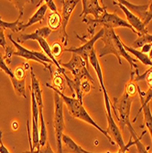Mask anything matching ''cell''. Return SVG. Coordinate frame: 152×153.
<instances>
[{
  "mask_svg": "<svg viewBox=\"0 0 152 153\" xmlns=\"http://www.w3.org/2000/svg\"><path fill=\"white\" fill-rule=\"evenodd\" d=\"M101 40L104 42V47L99 51V57H105L106 55L113 54L117 58L118 63L121 65L122 61L121 58H124L127 60L131 67L132 72L135 70H137L136 65V60L133 58L131 55L125 50L123 46V41L121 40L120 37L116 33V31L112 29H105V32L103 37L101 38Z\"/></svg>",
  "mask_w": 152,
  "mask_h": 153,
  "instance_id": "obj_1",
  "label": "cell"
},
{
  "mask_svg": "<svg viewBox=\"0 0 152 153\" xmlns=\"http://www.w3.org/2000/svg\"><path fill=\"white\" fill-rule=\"evenodd\" d=\"M46 85L48 87H50V89H52L53 92L57 93L61 96V98L62 99L63 103L65 104V105H66V107H67V109L69 111V113L71 114L72 117H73L74 118L80 119L81 121H84V122L91 125L92 127H93L95 129H97L98 131H100L103 135H105L106 137V138L109 140L110 144H111V145H116V143L114 142V140L111 138V137L108 135L107 131L105 130L104 128H102L99 126V125L93 119V117L89 115V113L87 112V110L84 106V104L80 103L78 101V99L75 98V97L68 96V95L64 94L62 92H61L57 88H55L52 85H50V83H46Z\"/></svg>",
  "mask_w": 152,
  "mask_h": 153,
  "instance_id": "obj_2",
  "label": "cell"
},
{
  "mask_svg": "<svg viewBox=\"0 0 152 153\" xmlns=\"http://www.w3.org/2000/svg\"><path fill=\"white\" fill-rule=\"evenodd\" d=\"M133 100V96H130L127 92H124L121 97L114 98V102L111 101V109H113L118 120L121 130H124V128L128 127V129L131 134V137L134 140H136L139 137H137L136 131L134 130L130 121V110Z\"/></svg>",
  "mask_w": 152,
  "mask_h": 153,
  "instance_id": "obj_3",
  "label": "cell"
},
{
  "mask_svg": "<svg viewBox=\"0 0 152 153\" xmlns=\"http://www.w3.org/2000/svg\"><path fill=\"white\" fill-rule=\"evenodd\" d=\"M82 22H85L88 26L87 30H88V36L90 37V39L93 35L94 30L96 29L97 26H103L104 29H112V30L116 29V27H128V29L131 30L133 33L136 34V31L132 29V27L128 24V22L118 17L116 12L109 13L106 10L100 19H94L87 17L85 19H82Z\"/></svg>",
  "mask_w": 152,
  "mask_h": 153,
  "instance_id": "obj_4",
  "label": "cell"
},
{
  "mask_svg": "<svg viewBox=\"0 0 152 153\" xmlns=\"http://www.w3.org/2000/svg\"><path fill=\"white\" fill-rule=\"evenodd\" d=\"M63 101L61 96L54 92V117H53V128L55 131V138L57 143L58 153H63L62 149V136L64 135L65 123L63 115Z\"/></svg>",
  "mask_w": 152,
  "mask_h": 153,
  "instance_id": "obj_5",
  "label": "cell"
},
{
  "mask_svg": "<svg viewBox=\"0 0 152 153\" xmlns=\"http://www.w3.org/2000/svg\"><path fill=\"white\" fill-rule=\"evenodd\" d=\"M61 66L62 68H64L65 70H68L69 72H71V74L73 76V79H79V80H82V79H88L90 82H92V85L94 83V80L92 77V75L89 74L88 71V66L86 64V62L84 61V59L81 58L79 55L73 53L71 60L68 62H62L61 61H59Z\"/></svg>",
  "mask_w": 152,
  "mask_h": 153,
  "instance_id": "obj_6",
  "label": "cell"
},
{
  "mask_svg": "<svg viewBox=\"0 0 152 153\" xmlns=\"http://www.w3.org/2000/svg\"><path fill=\"white\" fill-rule=\"evenodd\" d=\"M104 93V98H105V106L106 111V118H107V133L111 137L116 144L118 145L119 149H124L126 147V143L124 141V138L122 136V132L119 127L116 125V121L113 118L112 115V109H111V100H110L107 91H103Z\"/></svg>",
  "mask_w": 152,
  "mask_h": 153,
  "instance_id": "obj_7",
  "label": "cell"
},
{
  "mask_svg": "<svg viewBox=\"0 0 152 153\" xmlns=\"http://www.w3.org/2000/svg\"><path fill=\"white\" fill-rule=\"evenodd\" d=\"M79 2L80 1H78V0H62V24L60 27V38L63 47H66L68 45V40H69L66 27L68 26L69 20L71 19V16L75 7L78 5Z\"/></svg>",
  "mask_w": 152,
  "mask_h": 153,
  "instance_id": "obj_8",
  "label": "cell"
},
{
  "mask_svg": "<svg viewBox=\"0 0 152 153\" xmlns=\"http://www.w3.org/2000/svg\"><path fill=\"white\" fill-rule=\"evenodd\" d=\"M105 32V29H101L97 33H96L93 37L89 39V40L85 41L80 47H71V48H64L63 52H72L74 54H77L81 58L84 59V61L86 62L87 66L89 65V56L91 52L94 50V44L98 39H101Z\"/></svg>",
  "mask_w": 152,
  "mask_h": 153,
  "instance_id": "obj_9",
  "label": "cell"
},
{
  "mask_svg": "<svg viewBox=\"0 0 152 153\" xmlns=\"http://www.w3.org/2000/svg\"><path fill=\"white\" fill-rule=\"evenodd\" d=\"M81 2L82 4V11L80 14L81 18L85 19L88 15H92L93 17V19H98L107 10L103 1H98V0H82Z\"/></svg>",
  "mask_w": 152,
  "mask_h": 153,
  "instance_id": "obj_10",
  "label": "cell"
},
{
  "mask_svg": "<svg viewBox=\"0 0 152 153\" xmlns=\"http://www.w3.org/2000/svg\"><path fill=\"white\" fill-rule=\"evenodd\" d=\"M113 4L115 6H117V7H119L121 8V10L124 12V14H125V16L127 18V21L132 27V29L136 31L137 36L139 37L141 35H145V34L148 33L147 27L144 25L143 21H141L136 16H135L134 14H132L127 7H125L123 5L119 4L117 1H114Z\"/></svg>",
  "mask_w": 152,
  "mask_h": 153,
  "instance_id": "obj_11",
  "label": "cell"
},
{
  "mask_svg": "<svg viewBox=\"0 0 152 153\" xmlns=\"http://www.w3.org/2000/svg\"><path fill=\"white\" fill-rule=\"evenodd\" d=\"M7 38L9 39V40L12 42L13 46H15V48L17 49V51H15V52H14L13 56H19V57L27 60V61H34V62H36L38 63H40L41 65H43L45 68H48V69H50V64L44 63V62H42L39 61L37 58V56H36V55H37V51L27 50L25 47L21 46L19 43H18L17 41L12 38V34H8L7 35Z\"/></svg>",
  "mask_w": 152,
  "mask_h": 153,
  "instance_id": "obj_12",
  "label": "cell"
},
{
  "mask_svg": "<svg viewBox=\"0 0 152 153\" xmlns=\"http://www.w3.org/2000/svg\"><path fill=\"white\" fill-rule=\"evenodd\" d=\"M119 4L123 5L125 7H127L132 14L136 16L143 23H145L147 17H148V4L146 5H135L130 3L127 0H119L117 1ZM145 25V24H144Z\"/></svg>",
  "mask_w": 152,
  "mask_h": 153,
  "instance_id": "obj_13",
  "label": "cell"
},
{
  "mask_svg": "<svg viewBox=\"0 0 152 153\" xmlns=\"http://www.w3.org/2000/svg\"><path fill=\"white\" fill-rule=\"evenodd\" d=\"M52 30L50 29L49 27H42L37 29L33 33H29V34H21L19 38H17V42L18 43H23L25 41L27 40H37L39 38L42 39H47L49 36L51 34Z\"/></svg>",
  "mask_w": 152,
  "mask_h": 153,
  "instance_id": "obj_14",
  "label": "cell"
},
{
  "mask_svg": "<svg viewBox=\"0 0 152 153\" xmlns=\"http://www.w3.org/2000/svg\"><path fill=\"white\" fill-rule=\"evenodd\" d=\"M89 64L92 66V68L93 69V71L95 72L96 75H97L98 78V82L100 83V86H101V91H105L106 90L105 86V82H104V74H103V70H102V67L100 64V62L98 60V56L96 54L95 50H93L90 56H89Z\"/></svg>",
  "mask_w": 152,
  "mask_h": 153,
  "instance_id": "obj_15",
  "label": "cell"
},
{
  "mask_svg": "<svg viewBox=\"0 0 152 153\" xmlns=\"http://www.w3.org/2000/svg\"><path fill=\"white\" fill-rule=\"evenodd\" d=\"M30 76H31V85H30V91L33 93L35 99L39 107H43V99H42V89H41L39 81L36 77L33 69L30 67Z\"/></svg>",
  "mask_w": 152,
  "mask_h": 153,
  "instance_id": "obj_16",
  "label": "cell"
},
{
  "mask_svg": "<svg viewBox=\"0 0 152 153\" xmlns=\"http://www.w3.org/2000/svg\"><path fill=\"white\" fill-rule=\"evenodd\" d=\"M47 10H48L47 5L45 3L41 4L40 7L36 10V12L30 18L29 21H27L26 24L23 25V30H26L27 27H30V26L38 23V22H41V21H42L43 19H44V17H45V14H46Z\"/></svg>",
  "mask_w": 152,
  "mask_h": 153,
  "instance_id": "obj_17",
  "label": "cell"
},
{
  "mask_svg": "<svg viewBox=\"0 0 152 153\" xmlns=\"http://www.w3.org/2000/svg\"><path fill=\"white\" fill-rule=\"evenodd\" d=\"M141 110H142V112H143V117H144V124H145V126H146L148 131L149 132L150 137H152V113H151V110H150L149 104L141 105L139 113H137L136 117L134 119V122L136 121L137 117H139V115L141 113Z\"/></svg>",
  "mask_w": 152,
  "mask_h": 153,
  "instance_id": "obj_18",
  "label": "cell"
},
{
  "mask_svg": "<svg viewBox=\"0 0 152 153\" xmlns=\"http://www.w3.org/2000/svg\"><path fill=\"white\" fill-rule=\"evenodd\" d=\"M24 11L19 12V15L18 17V19L14 22H7L2 20V19L0 18V27H2L4 30H10L12 32H19L23 30V25L24 23L20 21L22 16H23Z\"/></svg>",
  "mask_w": 152,
  "mask_h": 153,
  "instance_id": "obj_19",
  "label": "cell"
},
{
  "mask_svg": "<svg viewBox=\"0 0 152 153\" xmlns=\"http://www.w3.org/2000/svg\"><path fill=\"white\" fill-rule=\"evenodd\" d=\"M62 144H64L65 149H63V151H66L68 153H85V149L81 146H79L71 137L68 135L62 136Z\"/></svg>",
  "mask_w": 152,
  "mask_h": 153,
  "instance_id": "obj_20",
  "label": "cell"
},
{
  "mask_svg": "<svg viewBox=\"0 0 152 153\" xmlns=\"http://www.w3.org/2000/svg\"><path fill=\"white\" fill-rule=\"evenodd\" d=\"M123 46H124L125 50H126L129 54H132L133 56L136 57V60L140 61V62H141L144 65H146V66L152 67V61L149 59V57H148V54H144V53H142V52H141L140 51H139V50H136V49H134V48H132V47H130V46H127L124 42H123Z\"/></svg>",
  "mask_w": 152,
  "mask_h": 153,
  "instance_id": "obj_21",
  "label": "cell"
},
{
  "mask_svg": "<svg viewBox=\"0 0 152 153\" xmlns=\"http://www.w3.org/2000/svg\"><path fill=\"white\" fill-rule=\"evenodd\" d=\"M39 120H40V131H39V148L43 147L48 142V131L43 116V107H39Z\"/></svg>",
  "mask_w": 152,
  "mask_h": 153,
  "instance_id": "obj_22",
  "label": "cell"
},
{
  "mask_svg": "<svg viewBox=\"0 0 152 153\" xmlns=\"http://www.w3.org/2000/svg\"><path fill=\"white\" fill-rule=\"evenodd\" d=\"M12 85L14 87V90H15L16 94L19 96H22L24 98H26V81L25 80H18L15 77L10 78Z\"/></svg>",
  "mask_w": 152,
  "mask_h": 153,
  "instance_id": "obj_23",
  "label": "cell"
},
{
  "mask_svg": "<svg viewBox=\"0 0 152 153\" xmlns=\"http://www.w3.org/2000/svg\"><path fill=\"white\" fill-rule=\"evenodd\" d=\"M146 44H152V34L147 33L145 35L139 36L132 43V45L130 47H132L136 50H139V49H141Z\"/></svg>",
  "mask_w": 152,
  "mask_h": 153,
  "instance_id": "obj_24",
  "label": "cell"
},
{
  "mask_svg": "<svg viewBox=\"0 0 152 153\" xmlns=\"http://www.w3.org/2000/svg\"><path fill=\"white\" fill-rule=\"evenodd\" d=\"M48 23H49V27L51 30H59L62 24V16L59 14V12L50 13L49 16Z\"/></svg>",
  "mask_w": 152,
  "mask_h": 153,
  "instance_id": "obj_25",
  "label": "cell"
},
{
  "mask_svg": "<svg viewBox=\"0 0 152 153\" xmlns=\"http://www.w3.org/2000/svg\"><path fill=\"white\" fill-rule=\"evenodd\" d=\"M0 70H2L5 74H7V75L9 76V78L14 77V74L11 71V69L8 68V66L7 65L5 60H4V56L0 53Z\"/></svg>",
  "mask_w": 152,
  "mask_h": 153,
  "instance_id": "obj_26",
  "label": "cell"
},
{
  "mask_svg": "<svg viewBox=\"0 0 152 153\" xmlns=\"http://www.w3.org/2000/svg\"><path fill=\"white\" fill-rule=\"evenodd\" d=\"M62 74L58 72L57 74H56V76H55L54 78H53V85H54V86L53 87H55V88H57L58 90H63L64 89V80H63V78L61 76Z\"/></svg>",
  "mask_w": 152,
  "mask_h": 153,
  "instance_id": "obj_27",
  "label": "cell"
},
{
  "mask_svg": "<svg viewBox=\"0 0 152 153\" xmlns=\"http://www.w3.org/2000/svg\"><path fill=\"white\" fill-rule=\"evenodd\" d=\"M146 134V131L143 132V134L139 137V138L136 140V150H137V153H149L148 152V148H146L144 146V144L141 142V140H142V137H144V135Z\"/></svg>",
  "mask_w": 152,
  "mask_h": 153,
  "instance_id": "obj_28",
  "label": "cell"
},
{
  "mask_svg": "<svg viewBox=\"0 0 152 153\" xmlns=\"http://www.w3.org/2000/svg\"><path fill=\"white\" fill-rule=\"evenodd\" d=\"M63 50L62 49V45L60 43V42H54L51 46H50V51H51V53L52 55L55 57V58H57L59 57L60 55L63 52Z\"/></svg>",
  "mask_w": 152,
  "mask_h": 153,
  "instance_id": "obj_29",
  "label": "cell"
},
{
  "mask_svg": "<svg viewBox=\"0 0 152 153\" xmlns=\"http://www.w3.org/2000/svg\"><path fill=\"white\" fill-rule=\"evenodd\" d=\"M23 153H54V151L52 150L51 147H50V142L48 141L43 147H41L39 149H38L37 150H30V151H25Z\"/></svg>",
  "mask_w": 152,
  "mask_h": 153,
  "instance_id": "obj_30",
  "label": "cell"
},
{
  "mask_svg": "<svg viewBox=\"0 0 152 153\" xmlns=\"http://www.w3.org/2000/svg\"><path fill=\"white\" fill-rule=\"evenodd\" d=\"M26 69L25 67L22 65V66H19L15 69V71L13 72L14 74V77L18 80H25L26 78Z\"/></svg>",
  "mask_w": 152,
  "mask_h": 153,
  "instance_id": "obj_31",
  "label": "cell"
},
{
  "mask_svg": "<svg viewBox=\"0 0 152 153\" xmlns=\"http://www.w3.org/2000/svg\"><path fill=\"white\" fill-rule=\"evenodd\" d=\"M14 52H15V51H14V48L13 46H7L6 49H5V55H4V60L7 63V65L8 66V64L11 63V58L13 56Z\"/></svg>",
  "mask_w": 152,
  "mask_h": 153,
  "instance_id": "obj_32",
  "label": "cell"
},
{
  "mask_svg": "<svg viewBox=\"0 0 152 153\" xmlns=\"http://www.w3.org/2000/svg\"><path fill=\"white\" fill-rule=\"evenodd\" d=\"M139 138V137H137ZM136 138V140H137ZM136 140H134L132 137H130V140H129V141H128V144H126V147L124 148V149H119V150L116 152V153H127V151H128L129 150V148L131 147V146H134V145H136ZM85 153H94V152H90V151H87V150H85ZM105 153H112V152H105Z\"/></svg>",
  "mask_w": 152,
  "mask_h": 153,
  "instance_id": "obj_33",
  "label": "cell"
},
{
  "mask_svg": "<svg viewBox=\"0 0 152 153\" xmlns=\"http://www.w3.org/2000/svg\"><path fill=\"white\" fill-rule=\"evenodd\" d=\"M91 83L90 81L86 78L82 79V82H81V90L82 92V94H89L91 92Z\"/></svg>",
  "mask_w": 152,
  "mask_h": 153,
  "instance_id": "obj_34",
  "label": "cell"
},
{
  "mask_svg": "<svg viewBox=\"0 0 152 153\" xmlns=\"http://www.w3.org/2000/svg\"><path fill=\"white\" fill-rule=\"evenodd\" d=\"M44 2L47 5L48 9H50L51 11V13H57L58 12L57 6H56V4H55V2L53 1V0H46V1H44Z\"/></svg>",
  "mask_w": 152,
  "mask_h": 153,
  "instance_id": "obj_35",
  "label": "cell"
},
{
  "mask_svg": "<svg viewBox=\"0 0 152 153\" xmlns=\"http://www.w3.org/2000/svg\"><path fill=\"white\" fill-rule=\"evenodd\" d=\"M5 30L0 27V47H3L4 49H6L7 47V40H6V37H5Z\"/></svg>",
  "mask_w": 152,
  "mask_h": 153,
  "instance_id": "obj_36",
  "label": "cell"
},
{
  "mask_svg": "<svg viewBox=\"0 0 152 153\" xmlns=\"http://www.w3.org/2000/svg\"><path fill=\"white\" fill-rule=\"evenodd\" d=\"M2 137H3V133H2L1 130H0V153H10V151L8 150V149L3 143Z\"/></svg>",
  "mask_w": 152,
  "mask_h": 153,
  "instance_id": "obj_37",
  "label": "cell"
},
{
  "mask_svg": "<svg viewBox=\"0 0 152 153\" xmlns=\"http://www.w3.org/2000/svg\"><path fill=\"white\" fill-rule=\"evenodd\" d=\"M152 20V0L149 2V4H148V17H147V19H146V21H145V26L147 27L148 26V24Z\"/></svg>",
  "mask_w": 152,
  "mask_h": 153,
  "instance_id": "obj_38",
  "label": "cell"
},
{
  "mask_svg": "<svg viewBox=\"0 0 152 153\" xmlns=\"http://www.w3.org/2000/svg\"><path fill=\"white\" fill-rule=\"evenodd\" d=\"M151 49H152V44H146V45H144L141 48V51H140L142 53H144V54H148V53L151 51Z\"/></svg>",
  "mask_w": 152,
  "mask_h": 153,
  "instance_id": "obj_39",
  "label": "cell"
},
{
  "mask_svg": "<svg viewBox=\"0 0 152 153\" xmlns=\"http://www.w3.org/2000/svg\"><path fill=\"white\" fill-rule=\"evenodd\" d=\"M12 126H13V129H14V130H17V129L19 128V123H18L17 121L13 122Z\"/></svg>",
  "mask_w": 152,
  "mask_h": 153,
  "instance_id": "obj_40",
  "label": "cell"
},
{
  "mask_svg": "<svg viewBox=\"0 0 152 153\" xmlns=\"http://www.w3.org/2000/svg\"><path fill=\"white\" fill-rule=\"evenodd\" d=\"M148 57H149V59L152 61V49H151V51H150L149 53H148Z\"/></svg>",
  "mask_w": 152,
  "mask_h": 153,
  "instance_id": "obj_41",
  "label": "cell"
},
{
  "mask_svg": "<svg viewBox=\"0 0 152 153\" xmlns=\"http://www.w3.org/2000/svg\"><path fill=\"white\" fill-rule=\"evenodd\" d=\"M150 69H152V67H150Z\"/></svg>",
  "mask_w": 152,
  "mask_h": 153,
  "instance_id": "obj_42",
  "label": "cell"
}]
</instances>
